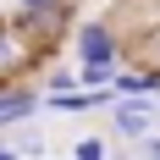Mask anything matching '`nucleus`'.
<instances>
[{
	"mask_svg": "<svg viewBox=\"0 0 160 160\" xmlns=\"http://www.w3.org/2000/svg\"><path fill=\"white\" fill-rule=\"evenodd\" d=\"M72 160H105V144H99V138H83V144L72 149Z\"/></svg>",
	"mask_w": 160,
	"mask_h": 160,
	"instance_id": "5",
	"label": "nucleus"
},
{
	"mask_svg": "<svg viewBox=\"0 0 160 160\" xmlns=\"http://www.w3.org/2000/svg\"><path fill=\"white\" fill-rule=\"evenodd\" d=\"M0 99H6V88H0Z\"/></svg>",
	"mask_w": 160,
	"mask_h": 160,
	"instance_id": "8",
	"label": "nucleus"
},
{
	"mask_svg": "<svg viewBox=\"0 0 160 160\" xmlns=\"http://www.w3.org/2000/svg\"><path fill=\"white\" fill-rule=\"evenodd\" d=\"M0 160H17V155H11V149H0Z\"/></svg>",
	"mask_w": 160,
	"mask_h": 160,
	"instance_id": "7",
	"label": "nucleus"
},
{
	"mask_svg": "<svg viewBox=\"0 0 160 160\" xmlns=\"http://www.w3.org/2000/svg\"><path fill=\"white\" fill-rule=\"evenodd\" d=\"M116 132H127V138H149V105L122 99V105H116Z\"/></svg>",
	"mask_w": 160,
	"mask_h": 160,
	"instance_id": "2",
	"label": "nucleus"
},
{
	"mask_svg": "<svg viewBox=\"0 0 160 160\" xmlns=\"http://www.w3.org/2000/svg\"><path fill=\"white\" fill-rule=\"evenodd\" d=\"M88 88H105V83L116 78V61H83V72H78Z\"/></svg>",
	"mask_w": 160,
	"mask_h": 160,
	"instance_id": "4",
	"label": "nucleus"
},
{
	"mask_svg": "<svg viewBox=\"0 0 160 160\" xmlns=\"http://www.w3.org/2000/svg\"><path fill=\"white\" fill-rule=\"evenodd\" d=\"M17 66H22V39L11 28H0V78H11Z\"/></svg>",
	"mask_w": 160,
	"mask_h": 160,
	"instance_id": "3",
	"label": "nucleus"
},
{
	"mask_svg": "<svg viewBox=\"0 0 160 160\" xmlns=\"http://www.w3.org/2000/svg\"><path fill=\"white\" fill-rule=\"evenodd\" d=\"M50 6H55V0H17V11H22V17H39V11H50Z\"/></svg>",
	"mask_w": 160,
	"mask_h": 160,
	"instance_id": "6",
	"label": "nucleus"
},
{
	"mask_svg": "<svg viewBox=\"0 0 160 160\" xmlns=\"http://www.w3.org/2000/svg\"><path fill=\"white\" fill-rule=\"evenodd\" d=\"M78 61H116V28L83 22L78 28Z\"/></svg>",
	"mask_w": 160,
	"mask_h": 160,
	"instance_id": "1",
	"label": "nucleus"
}]
</instances>
